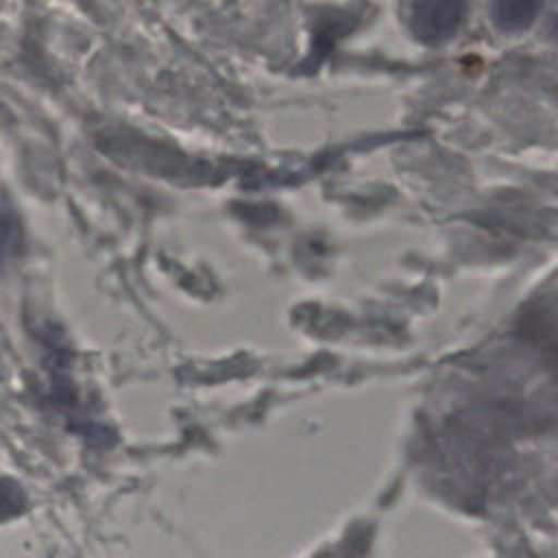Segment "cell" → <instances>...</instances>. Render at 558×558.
Instances as JSON below:
<instances>
[{
	"instance_id": "2",
	"label": "cell",
	"mask_w": 558,
	"mask_h": 558,
	"mask_svg": "<svg viewBox=\"0 0 558 558\" xmlns=\"http://www.w3.org/2000/svg\"><path fill=\"white\" fill-rule=\"evenodd\" d=\"M543 4L545 0H490V20L497 31L517 35L534 24Z\"/></svg>"
},
{
	"instance_id": "1",
	"label": "cell",
	"mask_w": 558,
	"mask_h": 558,
	"mask_svg": "<svg viewBox=\"0 0 558 558\" xmlns=\"http://www.w3.org/2000/svg\"><path fill=\"white\" fill-rule=\"evenodd\" d=\"M466 11L469 0H414L408 26L416 41L438 46L458 33Z\"/></svg>"
}]
</instances>
